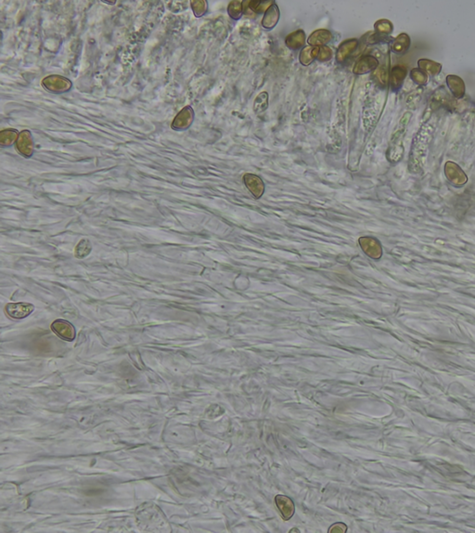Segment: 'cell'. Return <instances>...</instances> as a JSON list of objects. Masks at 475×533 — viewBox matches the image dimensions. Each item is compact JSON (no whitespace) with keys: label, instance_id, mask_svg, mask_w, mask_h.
Instances as JSON below:
<instances>
[{"label":"cell","instance_id":"obj_4","mask_svg":"<svg viewBox=\"0 0 475 533\" xmlns=\"http://www.w3.org/2000/svg\"><path fill=\"white\" fill-rule=\"evenodd\" d=\"M34 309L35 307L30 303L19 302V303H10L7 305L5 310H6L7 314L11 318L21 320V319H25V317L29 316L34 311Z\"/></svg>","mask_w":475,"mask_h":533},{"label":"cell","instance_id":"obj_6","mask_svg":"<svg viewBox=\"0 0 475 533\" xmlns=\"http://www.w3.org/2000/svg\"><path fill=\"white\" fill-rule=\"evenodd\" d=\"M378 66L379 62L375 57L366 55L361 57L358 62H356L355 67L353 69V73L355 75H365L375 70Z\"/></svg>","mask_w":475,"mask_h":533},{"label":"cell","instance_id":"obj_1","mask_svg":"<svg viewBox=\"0 0 475 533\" xmlns=\"http://www.w3.org/2000/svg\"><path fill=\"white\" fill-rule=\"evenodd\" d=\"M44 88L51 93H65L72 88V82L61 75H49L42 80Z\"/></svg>","mask_w":475,"mask_h":533},{"label":"cell","instance_id":"obj_21","mask_svg":"<svg viewBox=\"0 0 475 533\" xmlns=\"http://www.w3.org/2000/svg\"><path fill=\"white\" fill-rule=\"evenodd\" d=\"M273 1H250V8L255 13H266V11L274 4Z\"/></svg>","mask_w":475,"mask_h":533},{"label":"cell","instance_id":"obj_5","mask_svg":"<svg viewBox=\"0 0 475 533\" xmlns=\"http://www.w3.org/2000/svg\"><path fill=\"white\" fill-rule=\"evenodd\" d=\"M51 329L56 335L66 341H73L75 338V329L72 323L64 320H56L51 324Z\"/></svg>","mask_w":475,"mask_h":533},{"label":"cell","instance_id":"obj_13","mask_svg":"<svg viewBox=\"0 0 475 533\" xmlns=\"http://www.w3.org/2000/svg\"><path fill=\"white\" fill-rule=\"evenodd\" d=\"M305 42V34L302 30H297L290 34L286 39L285 43L290 50H299Z\"/></svg>","mask_w":475,"mask_h":533},{"label":"cell","instance_id":"obj_12","mask_svg":"<svg viewBox=\"0 0 475 533\" xmlns=\"http://www.w3.org/2000/svg\"><path fill=\"white\" fill-rule=\"evenodd\" d=\"M320 50H321V47L307 46L303 48L300 52L299 61L303 66H308L315 61V59H318L319 54H320Z\"/></svg>","mask_w":475,"mask_h":533},{"label":"cell","instance_id":"obj_16","mask_svg":"<svg viewBox=\"0 0 475 533\" xmlns=\"http://www.w3.org/2000/svg\"><path fill=\"white\" fill-rule=\"evenodd\" d=\"M447 84L456 97L457 98L462 97L464 94V84L460 78H458L457 76L450 75L447 77Z\"/></svg>","mask_w":475,"mask_h":533},{"label":"cell","instance_id":"obj_11","mask_svg":"<svg viewBox=\"0 0 475 533\" xmlns=\"http://www.w3.org/2000/svg\"><path fill=\"white\" fill-rule=\"evenodd\" d=\"M279 20V10L278 7L274 3L265 13L264 18L262 20V26L265 29H273Z\"/></svg>","mask_w":475,"mask_h":533},{"label":"cell","instance_id":"obj_17","mask_svg":"<svg viewBox=\"0 0 475 533\" xmlns=\"http://www.w3.org/2000/svg\"><path fill=\"white\" fill-rule=\"evenodd\" d=\"M267 107H268V94L267 92H261L254 99L253 111L256 113H261V112H265Z\"/></svg>","mask_w":475,"mask_h":533},{"label":"cell","instance_id":"obj_8","mask_svg":"<svg viewBox=\"0 0 475 533\" xmlns=\"http://www.w3.org/2000/svg\"><path fill=\"white\" fill-rule=\"evenodd\" d=\"M275 502L285 520H289L294 514V503L289 497L283 495L276 496Z\"/></svg>","mask_w":475,"mask_h":533},{"label":"cell","instance_id":"obj_26","mask_svg":"<svg viewBox=\"0 0 475 533\" xmlns=\"http://www.w3.org/2000/svg\"><path fill=\"white\" fill-rule=\"evenodd\" d=\"M374 75L376 76V78L379 82H381L382 84H385V83H386V81H387V75H386V72H385L383 69H378L376 72L374 73Z\"/></svg>","mask_w":475,"mask_h":533},{"label":"cell","instance_id":"obj_9","mask_svg":"<svg viewBox=\"0 0 475 533\" xmlns=\"http://www.w3.org/2000/svg\"><path fill=\"white\" fill-rule=\"evenodd\" d=\"M332 38H333V34L331 32L326 29H320L310 35V37L307 39V42H308L309 46L323 47V46H326V44L329 43L332 40Z\"/></svg>","mask_w":475,"mask_h":533},{"label":"cell","instance_id":"obj_23","mask_svg":"<svg viewBox=\"0 0 475 533\" xmlns=\"http://www.w3.org/2000/svg\"><path fill=\"white\" fill-rule=\"evenodd\" d=\"M392 24L386 21V20H381V21H378L375 25V29L378 32V34H381V35H385V34H390L392 32Z\"/></svg>","mask_w":475,"mask_h":533},{"label":"cell","instance_id":"obj_22","mask_svg":"<svg viewBox=\"0 0 475 533\" xmlns=\"http://www.w3.org/2000/svg\"><path fill=\"white\" fill-rule=\"evenodd\" d=\"M191 4H192V9L194 15L198 18L204 16V14L207 13V10H208L207 1H204V0L192 1Z\"/></svg>","mask_w":475,"mask_h":533},{"label":"cell","instance_id":"obj_27","mask_svg":"<svg viewBox=\"0 0 475 533\" xmlns=\"http://www.w3.org/2000/svg\"><path fill=\"white\" fill-rule=\"evenodd\" d=\"M102 2H103V3H108V4H111V5H113V4H115V2H107V1H102Z\"/></svg>","mask_w":475,"mask_h":533},{"label":"cell","instance_id":"obj_10","mask_svg":"<svg viewBox=\"0 0 475 533\" xmlns=\"http://www.w3.org/2000/svg\"><path fill=\"white\" fill-rule=\"evenodd\" d=\"M358 45V41L357 39H348L341 44L336 53L337 62L340 63L345 62L346 59L352 54L353 51H355L357 49Z\"/></svg>","mask_w":475,"mask_h":533},{"label":"cell","instance_id":"obj_18","mask_svg":"<svg viewBox=\"0 0 475 533\" xmlns=\"http://www.w3.org/2000/svg\"><path fill=\"white\" fill-rule=\"evenodd\" d=\"M409 48V38L403 34L395 38L393 43V50L395 53H403Z\"/></svg>","mask_w":475,"mask_h":533},{"label":"cell","instance_id":"obj_3","mask_svg":"<svg viewBox=\"0 0 475 533\" xmlns=\"http://www.w3.org/2000/svg\"><path fill=\"white\" fill-rule=\"evenodd\" d=\"M193 120H194V111L191 106H187L177 114V116L174 119L173 123L171 124V127L174 130H186L192 125Z\"/></svg>","mask_w":475,"mask_h":533},{"label":"cell","instance_id":"obj_7","mask_svg":"<svg viewBox=\"0 0 475 533\" xmlns=\"http://www.w3.org/2000/svg\"><path fill=\"white\" fill-rule=\"evenodd\" d=\"M244 184L246 185L247 189L252 192L254 197L260 198L265 191V185L263 180L260 179L258 176H255L253 174H246L243 177Z\"/></svg>","mask_w":475,"mask_h":533},{"label":"cell","instance_id":"obj_19","mask_svg":"<svg viewBox=\"0 0 475 533\" xmlns=\"http://www.w3.org/2000/svg\"><path fill=\"white\" fill-rule=\"evenodd\" d=\"M91 250H92L91 242H89L87 239H83L82 241L78 242L74 252H75L76 257L84 258L91 253Z\"/></svg>","mask_w":475,"mask_h":533},{"label":"cell","instance_id":"obj_2","mask_svg":"<svg viewBox=\"0 0 475 533\" xmlns=\"http://www.w3.org/2000/svg\"><path fill=\"white\" fill-rule=\"evenodd\" d=\"M15 149L25 158L31 157L35 150L31 131L24 130L19 134L18 139L15 143Z\"/></svg>","mask_w":475,"mask_h":533},{"label":"cell","instance_id":"obj_20","mask_svg":"<svg viewBox=\"0 0 475 533\" xmlns=\"http://www.w3.org/2000/svg\"><path fill=\"white\" fill-rule=\"evenodd\" d=\"M228 13L230 18L239 20L243 13V2L242 1H231L228 8Z\"/></svg>","mask_w":475,"mask_h":533},{"label":"cell","instance_id":"obj_25","mask_svg":"<svg viewBox=\"0 0 475 533\" xmlns=\"http://www.w3.org/2000/svg\"><path fill=\"white\" fill-rule=\"evenodd\" d=\"M411 76H412V78L415 80V82H417V83H419V84H423V83L425 82L426 79H427V78H426V75H424V73L420 72L419 70H413V71L411 72Z\"/></svg>","mask_w":475,"mask_h":533},{"label":"cell","instance_id":"obj_15","mask_svg":"<svg viewBox=\"0 0 475 533\" xmlns=\"http://www.w3.org/2000/svg\"><path fill=\"white\" fill-rule=\"evenodd\" d=\"M18 131L13 128H9L0 132V146L10 147L16 143L19 137Z\"/></svg>","mask_w":475,"mask_h":533},{"label":"cell","instance_id":"obj_14","mask_svg":"<svg viewBox=\"0 0 475 533\" xmlns=\"http://www.w3.org/2000/svg\"><path fill=\"white\" fill-rule=\"evenodd\" d=\"M406 77V69L403 68L400 65H396L392 69L391 77H390V84L393 89H398L403 83L404 78Z\"/></svg>","mask_w":475,"mask_h":533},{"label":"cell","instance_id":"obj_24","mask_svg":"<svg viewBox=\"0 0 475 533\" xmlns=\"http://www.w3.org/2000/svg\"><path fill=\"white\" fill-rule=\"evenodd\" d=\"M332 56H333V50H332L331 48H329L328 46L321 47L320 54H319V57H318L319 61L327 62L330 59H332Z\"/></svg>","mask_w":475,"mask_h":533}]
</instances>
